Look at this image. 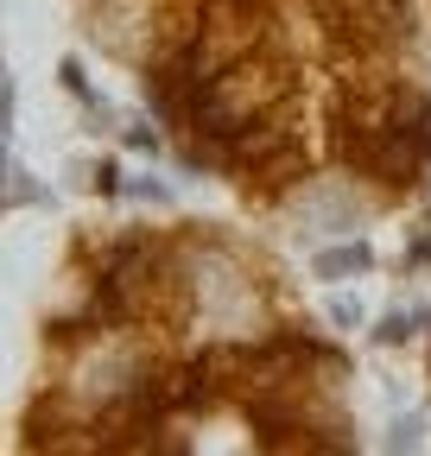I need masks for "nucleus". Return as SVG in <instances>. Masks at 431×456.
<instances>
[{"mask_svg": "<svg viewBox=\"0 0 431 456\" xmlns=\"http://www.w3.org/2000/svg\"><path fill=\"white\" fill-rule=\"evenodd\" d=\"M330 323H337V330H362V323H368V305H362V298H330Z\"/></svg>", "mask_w": 431, "mask_h": 456, "instance_id": "nucleus-2", "label": "nucleus"}, {"mask_svg": "<svg viewBox=\"0 0 431 456\" xmlns=\"http://www.w3.org/2000/svg\"><path fill=\"white\" fill-rule=\"evenodd\" d=\"M38 191H32V171L26 165H13V203H32Z\"/></svg>", "mask_w": 431, "mask_h": 456, "instance_id": "nucleus-4", "label": "nucleus"}, {"mask_svg": "<svg viewBox=\"0 0 431 456\" xmlns=\"http://www.w3.org/2000/svg\"><path fill=\"white\" fill-rule=\"evenodd\" d=\"M127 146H134V152H159V134H146V127H134V134H127Z\"/></svg>", "mask_w": 431, "mask_h": 456, "instance_id": "nucleus-6", "label": "nucleus"}, {"mask_svg": "<svg viewBox=\"0 0 431 456\" xmlns=\"http://www.w3.org/2000/svg\"><path fill=\"white\" fill-rule=\"evenodd\" d=\"M387 444H394V450H400V444H419V419H400V425H394V437H387Z\"/></svg>", "mask_w": 431, "mask_h": 456, "instance_id": "nucleus-5", "label": "nucleus"}, {"mask_svg": "<svg viewBox=\"0 0 431 456\" xmlns=\"http://www.w3.org/2000/svg\"><path fill=\"white\" fill-rule=\"evenodd\" d=\"M368 266H374L368 241H349V248H323V254L311 260V273H317V279H330V285H337V279H349V273H368Z\"/></svg>", "mask_w": 431, "mask_h": 456, "instance_id": "nucleus-1", "label": "nucleus"}, {"mask_svg": "<svg viewBox=\"0 0 431 456\" xmlns=\"http://www.w3.org/2000/svg\"><path fill=\"white\" fill-rule=\"evenodd\" d=\"M412 323H419L412 311H394V317H387L381 330H374V342H406V336H412Z\"/></svg>", "mask_w": 431, "mask_h": 456, "instance_id": "nucleus-3", "label": "nucleus"}]
</instances>
